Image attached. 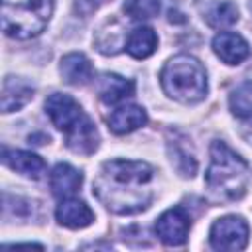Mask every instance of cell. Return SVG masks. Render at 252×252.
Instances as JSON below:
<instances>
[{
  "label": "cell",
  "instance_id": "10",
  "mask_svg": "<svg viewBox=\"0 0 252 252\" xmlns=\"http://www.w3.org/2000/svg\"><path fill=\"white\" fill-rule=\"evenodd\" d=\"M55 219L59 224L67 228H85L94 220V213L85 201L67 197V199H61V203L57 205Z\"/></svg>",
  "mask_w": 252,
  "mask_h": 252
},
{
  "label": "cell",
  "instance_id": "19",
  "mask_svg": "<svg viewBox=\"0 0 252 252\" xmlns=\"http://www.w3.org/2000/svg\"><path fill=\"white\" fill-rule=\"evenodd\" d=\"M205 22L215 28V30H220V28H228L232 24L238 22V8L234 2H228V0H222V2H213L207 10H205Z\"/></svg>",
  "mask_w": 252,
  "mask_h": 252
},
{
  "label": "cell",
  "instance_id": "14",
  "mask_svg": "<svg viewBox=\"0 0 252 252\" xmlns=\"http://www.w3.org/2000/svg\"><path fill=\"white\" fill-rule=\"evenodd\" d=\"M33 98V87L22 77H6L2 85V112H14Z\"/></svg>",
  "mask_w": 252,
  "mask_h": 252
},
{
  "label": "cell",
  "instance_id": "6",
  "mask_svg": "<svg viewBox=\"0 0 252 252\" xmlns=\"http://www.w3.org/2000/svg\"><path fill=\"white\" fill-rule=\"evenodd\" d=\"M248 222L238 215H226L213 222L209 244L215 250H242L248 244Z\"/></svg>",
  "mask_w": 252,
  "mask_h": 252
},
{
  "label": "cell",
  "instance_id": "8",
  "mask_svg": "<svg viewBox=\"0 0 252 252\" xmlns=\"http://www.w3.org/2000/svg\"><path fill=\"white\" fill-rule=\"evenodd\" d=\"M213 51L222 63L240 65L250 55V45L236 32H220L213 37Z\"/></svg>",
  "mask_w": 252,
  "mask_h": 252
},
{
  "label": "cell",
  "instance_id": "23",
  "mask_svg": "<svg viewBox=\"0 0 252 252\" xmlns=\"http://www.w3.org/2000/svg\"><path fill=\"white\" fill-rule=\"evenodd\" d=\"M250 10H252V2H250Z\"/></svg>",
  "mask_w": 252,
  "mask_h": 252
},
{
  "label": "cell",
  "instance_id": "13",
  "mask_svg": "<svg viewBox=\"0 0 252 252\" xmlns=\"http://www.w3.org/2000/svg\"><path fill=\"white\" fill-rule=\"evenodd\" d=\"M83 183V175L69 163H57L49 175V189L57 199L73 197Z\"/></svg>",
  "mask_w": 252,
  "mask_h": 252
},
{
  "label": "cell",
  "instance_id": "17",
  "mask_svg": "<svg viewBox=\"0 0 252 252\" xmlns=\"http://www.w3.org/2000/svg\"><path fill=\"white\" fill-rule=\"evenodd\" d=\"M158 47V33L150 26H138L132 32H128L126 37V53L134 59H146L150 57Z\"/></svg>",
  "mask_w": 252,
  "mask_h": 252
},
{
  "label": "cell",
  "instance_id": "5",
  "mask_svg": "<svg viewBox=\"0 0 252 252\" xmlns=\"http://www.w3.org/2000/svg\"><path fill=\"white\" fill-rule=\"evenodd\" d=\"M53 14V0H2V30L14 39L39 35Z\"/></svg>",
  "mask_w": 252,
  "mask_h": 252
},
{
  "label": "cell",
  "instance_id": "16",
  "mask_svg": "<svg viewBox=\"0 0 252 252\" xmlns=\"http://www.w3.org/2000/svg\"><path fill=\"white\" fill-rule=\"evenodd\" d=\"M167 152H169V159H171L173 167L183 177H193L197 173V159H195L185 136L173 134V140L169 138V142H167Z\"/></svg>",
  "mask_w": 252,
  "mask_h": 252
},
{
  "label": "cell",
  "instance_id": "9",
  "mask_svg": "<svg viewBox=\"0 0 252 252\" xmlns=\"http://www.w3.org/2000/svg\"><path fill=\"white\" fill-rule=\"evenodd\" d=\"M96 94L98 98L104 102V104H118L122 100H126L128 96L134 94L136 91V85L134 81L130 79H124L120 75H114V73H104L96 79Z\"/></svg>",
  "mask_w": 252,
  "mask_h": 252
},
{
  "label": "cell",
  "instance_id": "3",
  "mask_svg": "<svg viewBox=\"0 0 252 252\" xmlns=\"http://www.w3.org/2000/svg\"><path fill=\"white\" fill-rule=\"evenodd\" d=\"M209 154L211 163L205 173V185L211 197L220 203L242 199L248 185V163L220 140L211 144Z\"/></svg>",
  "mask_w": 252,
  "mask_h": 252
},
{
  "label": "cell",
  "instance_id": "22",
  "mask_svg": "<svg viewBox=\"0 0 252 252\" xmlns=\"http://www.w3.org/2000/svg\"><path fill=\"white\" fill-rule=\"evenodd\" d=\"M104 0H75V12L83 18L91 16L93 12H96L102 6Z\"/></svg>",
  "mask_w": 252,
  "mask_h": 252
},
{
  "label": "cell",
  "instance_id": "4",
  "mask_svg": "<svg viewBox=\"0 0 252 252\" xmlns=\"http://www.w3.org/2000/svg\"><path fill=\"white\" fill-rule=\"evenodd\" d=\"M159 83L163 93L181 104H195L207 96V71L199 59L185 53L163 65Z\"/></svg>",
  "mask_w": 252,
  "mask_h": 252
},
{
  "label": "cell",
  "instance_id": "12",
  "mask_svg": "<svg viewBox=\"0 0 252 252\" xmlns=\"http://www.w3.org/2000/svg\"><path fill=\"white\" fill-rule=\"evenodd\" d=\"M146 122H148V114L138 104H122V106L114 108L110 112V116L106 118L110 132H114L118 136L130 134V132L138 130L140 126H144Z\"/></svg>",
  "mask_w": 252,
  "mask_h": 252
},
{
  "label": "cell",
  "instance_id": "2",
  "mask_svg": "<svg viewBox=\"0 0 252 252\" xmlns=\"http://www.w3.org/2000/svg\"><path fill=\"white\" fill-rule=\"evenodd\" d=\"M45 112L51 124L63 132L65 146L81 156H91L98 148V132L81 104L65 93H53L45 98Z\"/></svg>",
  "mask_w": 252,
  "mask_h": 252
},
{
  "label": "cell",
  "instance_id": "18",
  "mask_svg": "<svg viewBox=\"0 0 252 252\" xmlns=\"http://www.w3.org/2000/svg\"><path fill=\"white\" fill-rule=\"evenodd\" d=\"M128 33L124 32V26L120 22H108L104 28L98 30L96 33V49L104 55H116L124 45H126Z\"/></svg>",
  "mask_w": 252,
  "mask_h": 252
},
{
  "label": "cell",
  "instance_id": "7",
  "mask_svg": "<svg viewBox=\"0 0 252 252\" xmlns=\"http://www.w3.org/2000/svg\"><path fill=\"white\" fill-rule=\"evenodd\" d=\"M189 226H191L189 213L181 205H177V207H171L158 217L156 234L167 246H181L187 240Z\"/></svg>",
  "mask_w": 252,
  "mask_h": 252
},
{
  "label": "cell",
  "instance_id": "20",
  "mask_svg": "<svg viewBox=\"0 0 252 252\" xmlns=\"http://www.w3.org/2000/svg\"><path fill=\"white\" fill-rule=\"evenodd\" d=\"M228 104H230V110L236 118L250 120L252 118V81L240 83L232 91V94L228 98Z\"/></svg>",
  "mask_w": 252,
  "mask_h": 252
},
{
  "label": "cell",
  "instance_id": "11",
  "mask_svg": "<svg viewBox=\"0 0 252 252\" xmlns=\"http://www.w3.org/2000/svg\"><path fill=\"white\" fill-rule=\"evenodd\" d=\"M2 161L10 169H14V171H18V173H22V175H26L30 179H41L45 175V161L33 152L4 148Z\"/></svg>",
  "mask_w": 252,
  "mask_h": 252
},
{
  "label": "cell",
  "instance_id": "1",
  "mask_svg": "<svg viewBox=\"0 0 252 252\" xmlns=\"http://www.w3.org/2000/svg\"><path fill=\"white\" fill-rule=\"evenodd\" d=\"M154 167L136 159H108L100 165L93 195L114 215H136L154 199Z\"/></svg>",
  "mask_w": 252,
  "mask_h": 252
},
{
  "label": "cell",
  "instance_id": "15",
  "mask_svg": "<svg viewBox=\"0 0 252 252\" xmlns=\"http://www.w3.org/2000/svg\"><path fill=\"white\" fill-rule=\"evenodd\" d=\"M59 73L67 85L81 87L93 79V65L87 55L73 51V53L63 55V59L59 63Z\"/></svg>",
  "mask_w": 252,
  "mask_h": 252
},
{
  "label": "cell",
  "instance_id": "21",
  "mask_svg": "<svg viewBox=\"0 0 252 252\" xmlns=\"http://www.w3.org/2000/svg\"><path fill=\"white\" fill-rule=\"evenodd\" d=\"M122 10L132 20H150L159 14L161 2L159 0H126Z\"/></svg>",
  "mask_w": 252,
  "mask_h": 252
}]
</instances>
